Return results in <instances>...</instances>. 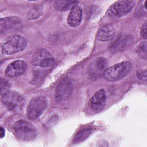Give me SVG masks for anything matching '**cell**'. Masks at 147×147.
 Instances as JSON below:
<instances>
[{"label": "cell", "mask_w": 147, "mask_h": 147, "mask_svg": "<svg viewBox=\"0 0 147 147\" xmlns=\"http://www.w3.org/2000/svg\"><path fill=\"white\" fill-rule=\"evenodd\" d=\"M133 41V37L130 35L121 36L111 45V51L113 53L123 51L132 44Z\"/></svg>", "instance_id": "12"}, {"label": "cell", "mask_w": 147, "mask_h": 147, "mask_svg": "<svg viewBox=\"0 0 147 147\" xmlns=\"http://www.w3.org/2000/svg\"><path fill=\"white\" fill-rule=\"evenodd\" d=\"M47 106V99L44 96L33 98L27 107V116L30 119L38 118L45 111Z\"/></svg>", "instance_id": "7"}, {"label": "cell", "mask_w": 147, "mask_h": 147, "mask_svg": "<svg viewBox=\"0 0 147 147\" xmlns=\"http://www.w3.org/2000/svg\"><path fill=\"white\" fill-rule=\"evenodd\" d=\"M134 6L133 1H118L112 4L106 11V16L111 18H121L130 13Z\"/></svg>", "instance_id": "4"}, {"label": "cell", "mask_w": 147, "mask_h": 147, "mask_svg": "<svg viewBox=\"0 0 147 147\" xmlns=\"http://www.w3.org/2000/svg\"><path fill=\"white\" fill-rule=\"evenodd\" d=\"M39 15H40V13L38 12V11L34 10L32 11V14H31L30 18H32L33 19H35L37 17H38Z\"/></svg>", "instance_id": "22"}, {"label": "cell", "mask_w": 147, "mask_h": 147, "mask_svg": "<svg viewBox=\"0 0 147 147\" xmlns=\"http://www.w3.org/2000/svg\"><path fill=\"white\" fill-rule=\"evenodd\" d=\"M72 82L71 79L65 78L62 80L55 90V99L56 102H61L66 100L72 92Z\"/></svg>", "instance_id": "9"}, {"label": "cell", "mask_w": 147, "mask_h": 147, "mask_svg": "<svg viewBox=\"0 0 147 147\" xmlns=\"http://www.w3.org/2000/svg\"><path fill=\"white\" fill-rule=\"evenodd\" d=\"M146 28H147L146 22H145L142 26L141 30V34L142 37L145 39H146Z\"/></svg>", "instance_id": "21"}, {"label": "cell", "mask_w": 147, "mask_h": 147, "mask_svg": "<svg viewBox=\"0 0 147 147\" xmlns=\"http://www.w3.org/2000/svg\"><path fill=\"white\" fill-rule=\"evenodd\" d=\"M137 54L139 57L142 59H146V55H147V49H146V42L144 41L143 42L141 43L137 47Z\"/></svg>", "instance_id": "18"}, {"label": "cell", "mask_w": 147, "mask_h": 147, "mask_svg": "<svg viewBox=\"0 0 147 147\" xmlns=\"http://www.w3.org/2000/svg\"><path fill=\"white\" fill-rule=\"evenodd\" d=\"M1 33H8L14 32L21 28L22 22L17 17H9L1 19Z\"/></svg>", "instance_id": "10"}, {"label": "cell", "mask_w": 147, "mask_h": 147, "mask_svg": "<svg viewBox=\"0 0 147 147\" xmlns=\"http://www.w3.org/2000/svg\"><path fill=\"white\" fill-rule=\"evenodd\" d=\"M107 61L103 57H99L94 59L87 68V77L91 80L99 79L106 69Z\"/></svg>", "instance_id": "6"}, {"label": "cell", "mask_w": 147, "mask_h": 147, "mask_svg": "<svg viewBox=\"0 0 147 147\" xmlns=\"http://www.w3.org/2000/svg\"><path fill=\"white\" fill-rule=\"evenodd\" d=\"M78 3V1H57L55 3V7L59 11H66Z\"/></svg>", "instance_id": "16"}, {"label": "cell", "mask_w": 147, "mask_h": 147, "mask_svg": "<svg viewBox=\"0 0 147 147\" xmlns=\"http://www.w3.org/2000/svg\"><path fill=\"white\" fill-rule=\"evenodd\" d=\"M14 134L17 138L22 141H31L36 135V128L29 122L24 120L17 121L13 126Z\"/></svg>", "instance_id": "3"}, {"label": "cell", "mask_w": 147, "mask_h": 147, "mask_svg": "<svg viewBox=\"0 0 147 147\" xmlns=\"http://www.w3.org/2000/svg\"><path fill=\"white\" fill-rule=\"evenodd\" d=\"M147 72L146 69H140L137 72V78L142 81H146L147 79Z\"/></svg>", "instance_id": "20"}, {"label": "cell", "mask_w": 147, "mask_h": 147, "mask_svg": "<svg viewBox=\"0 0 147 147\" xmlns=\"http://www.w3.org/2000/svg\"><path fill=\"white\" fill-rule=\"evenodd\" d=\"M82 19V9L78 5H75L70 10L67 18V23L69 26L75 28L79 26Z\"/></svg>", "instance_id": "14"}, {"label": "cell", "mask_w": 147, "mask_h": 147, "mask_svg": "<svg viewBox=\"0 0 147 147\" xmlns=\"http://www.w3.org/2000/svg\"><path fill=\"white\" fill-rule=\"evenodd\" d=\"M32 63L34 66L42 68H48L54 64L55 58L47 50L40 49L34 54Z\"/></svg>", "instance_id": "8"}, {"label": "cell", "mask_w": 147, "mask_h": 147, "mask_svg": "<svg viewBox=\"0 0 147 147\" xmlns=\"http://www.w3.org/2000/svg\"><path fill=\"white\" fill-rule=\"evenodd\" d=\"M106 102V95L104 90L102 89L96 92L90 100L91 109L95 111H100L105 107Z\"/></svg>", "instance_id": "13"}, {"label": "cell", "mask_w": 147, "mask_h": 147, "mask_svg": "<svg viewBox=\"0 0 147 147\" xmlns=\"http://www.w3.org/2000/svg\"><path fill=\"white\" fill-rule=\"evenodd\" d=\"M131 69V64L130 62L122 61L107 68L103 76L109 82H115L125 77Z\"/></svg>", "instance_id": "2"}, {"label": "cell", "mask_w": 147, "mask_h": 147, "mask_svg": "<svg viewBox=\"0 0 147 147\" xmlns=\"http://www.w3.org/2000/svg\"><path fill=\"white\" fill-rule=\"evenodd\" d=\"M27 41L22 36L13 34L6 38L1 47L2 52L5 55H11L22 51L26 47Z\"/></svg>", "instance_id": "1"}, {"label": "cell", "mask_w": 147, "mask_h": 147, "mask_svg": "<svg viewBox=\"0 0 147 147\" xmlns=\"http://www.w3.org/2000/svg\"><path fill=\"white\" fill-rule=\"evenodd\" d=\"M26 68V64L23 60H16L10 63L5 69V75L9 78H16L22 75Z\"/></svg>", "instance_id": "11"}, {"label": "cell", "mask_w": 147, "mask_h": 147, "mask_svg": "<svg viewBox=\"0 0 147 147\" xmlns=\"http://www.w3.org/2000/svg\"><path fill=\"white\" fill-rule=\"evenodd\" d=\"M1 100L7 109L11 111L18 113L21 110L24 105V99L18 92L8 91L2 95Z\"/></svg>", "instance_id": "5"}, {"label": "cell", "mask_w": 147, "mask_h": 147, "mask_svg": "<svg viewBox=\"0 0 147 147\" xmlns=\"http://www.w3.org/2000/svg\"><path fill=\"white\" fill-rule=\"evenodd\" d=\"M10 83L7 80L3 78H1V95L9 91Z\"/></svg>", "instance_id": "19"}, {"label": "cell", "mask_w": 147, "mask_h": 147, "mask_svg": "<svg viewBox=\"0 0 147 147\" xmlns=\"http://www.w3.org/2000/svg\"><path fill=\"white\" fill-rule=\"evenodd\" d=\"M114 34V29L112 25L106 24L102 26L96 35L98 40L102 42L107 41L112 39Z\"/></svg>", "instance_id": "15"}, {"label": "cell", "mask_w": 147, "mask_h": 147, "mask_svg": "<svg viewBox=\"0 0 147 147\" xmlns=\"http://www.w3.org/2000/svg\"><path fill=\"white\" fill-rule=\"evenodd\" d=\"M92 129L91 127H85L80 129L75 134L73 139V143H79L86 140L91 133Z\"/></svg>", "instance_id": "17"}, {"label": "cell", "mask_w": 147, "mask_h": 147, "mask_svg": "<svg viewBox=\"0 0 147 147\" xmlns=\"http://www.w3.org/2000/svg\"><path fill=\"white\" fill-rule=\"evenodd\" d=\"M5 130L3 128H2V127L0 128V136H1V138H2L4 136H5Z\"/></svg>", "instance_id": "23"}]
</instances>
